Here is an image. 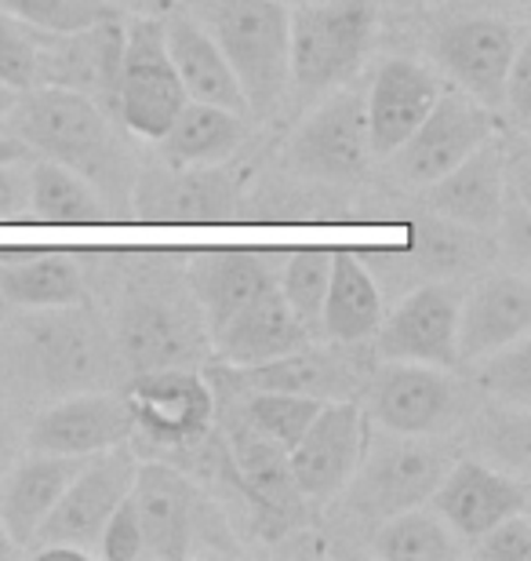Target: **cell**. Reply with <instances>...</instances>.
Listing matches in <instances>:
<instances>
[{"label": "cell", "instance_id": "obj_47", "mask_svg": "<svg viewBox=\"0 0 531 561\" xmlns=\"http://www.w3.org/2000/svg\"><path fill=\"white\" fill-rule=\"evenodd\" d=\"M15 99H19V92H11L8 84H0V121L8 117V110L15 106Z\"/></svg>", "mask_w": 531, "mask_h": 561}, {"label": "cell", "instance_id": "obj_38", "mask_svg": "<svg viewBox=\"0 0 531 561\" xmlns=\"http://www.w3.org/2000/svg\"><path fill=\"white\" fill-rule=\"evenodd\" d=\"M0 8L11 19L44 33H70L92 26V22H103L109 15H120L106 0H0Z\"/></svg>", "mask_w": 531, "mask_h": 561}, {"label": "cell", "instance_id": "obj_15", "mask_svg": "<svg viewBox=\"0 0 531 561\" xmlns=\"http://www.w3.org/2000/svg\"><path fill=\"white\" fill-rule=\"evenodd\" d=\"M379 362H415L434 368L459 365V291L440 280H426L404 291L376 329Z\"/></svg>", "mask_w": 531, "mask_h": 561}, {"label": "cell", "instance_id": "obj_28", "mask_svg": "<svg viewBox=\"0 0 531 561\" xmlns=\"http://www.w3.org/2000/svg\"><path fill=\"white\" fill-rule=\"evenodd\" d=\"M161 26H164L168 55H172V66L178 73V81H183L186 99L222 106V110H236V114L247 117L241 84H236L230 66H226L222 51L215 48L208 30L194 19V11H189L183 0H175V4L164 8Z\"/></svg>", "mask_w": 531, "mask_h": 561}, {"label": "cell", "instance_id": "obj_40", "mask_svg": "<svg viewBox=\"0 0 531 561\" xmlns=\"http://www.w3.org/2000/svg\"><path fill=\"white\" fill-rule=\"evenodd\" d=\"M466 551L481 561H528L531 558V522L528 514H510L488 533L477 536Z\"/></svg>", "mask_w": 531, "mask_h": 561}, {"label": "cell", "instance_id": "obj_2", "mask_svg": "<svg viewBox=\"0 0 531 561\" xmlns=\"http://www.w3.org/2000/svg\"><path fill=\"white\" fill-rule=\"evenodd\" d=\"M208 30L241 84L247 117L269 121L288 103V4L285 0H183Z\"/></svg>", "mask_w": 531, "mask_h": 561}, {"label": "cell", "instance_id": "obj_49", "mask_svg": "<svg viewBox=\"0 0 531 561\" xmlns=\"http://www.w3.org/2000/svg\"><path fill=\"white\" fill-rule=\"evenodd\" d=\"M510 4H513L517 11H528V0H510Z\"/></svg>", "mask_w": 531, "mask_h": 561}, {"label": "cell", "instance_id": "obj_7", "mask_svg": "<svg viewBox=\"0 0 531 561\" xmlns=\"http://www.w3.org/2000/svg\"><path fill=\"white\" fill-rule=\"evenodd\" d=\"M186 106L172 55L164 44L161 15L124 22V51L117 70V121L124 131L157 142Z\"/></svg>", "mask_w": 531, "mask_h": 561}, {"label": "cell", "instance_id": "obj_14", "mask_svg": "<svg viewBox=\"0 0 531 561\" xmlns=\"http://www.w3.org/2000/svg\"><path fill=\"white\" fill-rule=\"evenodd\" d=\"M368 416L357 401H324L318 416L302 431L296 448H288V470L299 496L310 503H327L346 489L365 456Z\"/></svg>", "mask_w": 531, "mask_h": 561}, {"label": "cell", "instance_id": "obj_23", "mask_svg": "<svg viewBox=\"0 0 531 561\" xmlns=\"http://www.w3.org/2000/svg\"><path fill=\"white\" fill-rule=\"evenodd\" d=\"M531 329V285L521 271L484 277L459 299V362H481L524 340Z\"/></svg>", "mask_w": 531, "mask_h": 561}, {"label": "cell", "instance_id": "obj_31", "mask_svg": "<svg viewBox=\"0 0 531 561\" xmlns=\"http://www.w3.org/2000/svg\"><path fill=\"white\" fill-rule=\"evenodd\" d=\"M0 296L19 307H73L84 302V271L59 249H0Z\"/></svg>", "mask_w": 531, "mask_h": 561}, {"label": "cell", "instance_id": "obj_26", "mask_svg": "<svg viewBox=\"0 0 531 561\" xmlns=\"http://www.w3.org/2000/svg\"><path fill=\"white\" fill-rule=\"evenodd\" d=\"M269 285H277V252L205 249L189 260V296L197 299L208 335Z\"/></svg>", "mask_w": 531, "mask_h": 561}, {"label": "cell", "instance_id": "obj_21", "mask_svg": "<svg viewBox=\"0 0 531 561\" xmlns=\"http://www.w3.org/2000/svg\"><path fill=\"white\" fill-rule=\"evenodd\" d=\"M506 201V142L492 136L466 161L423 186V208L429 216L451 219L459 227L495 230Z\"/></svg>", "mask_w": 531, "mask_h": 561}, {"label": "cell", "instance_id": "obj_3", "mask_svg": "<svg viewBox=\"0 0 531 561\" xmlns=\"http://www.w3.org/2000/svg\"><path fill=\"white\" fill-rule=\"evenodd\" d=\"M376 0H307L288 11V99L313 106L349 84L376 44Z\"/></svg>", "mask_w": 531, "mask_h": 561}, {"label": "cell", "instance_id": "obj_1", "mask_svg": "<svg viewBox=\"0 0 531 561\" xmlns=\"http://www.w3.org/2000/svg\"><path fill=\"white\" fill-rule=\"evenodd\" d=\"M4 131L30 153H41L44 161L81 175L106 201L113 219H131V190L139 168L120 125L92 99L48 84L30 88L8 110Z\"/></svg>", "mask_w": 531, "mask_h": 561}, {"label": "cell", "instance_id": "obj_27", "mask_svg": "<svg viewBox=\"0 0 531 561\" xmlns=\"http://www.w3.org/2000/svg\"><path fill=\"white\" fill-rule=\"evenodd\" d=\"M215 416H226L222 448H226V456H230V467L236 481H241V489L255 500L258 511L269 514V518H291V514L299 511L302 496H299L296 481H291L285 448L263 437L255 426H247L241 412H236V405H230V412H219V405H215Z\"/></svg>", "mask_w": 531, "mask_h": 561}, {"label": "cell", "instance_id": "obj_11", "mask_svg": "<svg viewBox=\"0 0 531 561\" xmlns=\"http://www.w3.org/2000/svg\"><path fill=\"white\" fill-rule=\"evenodd\" d=\"M135 467L139 463L128 453V445L88 456L70 478V485L62 489V496L55 500L48 518L41 522V529L33 533L30 551L33 547H77L88 558H95L99 533L117 511V503L131 492Z\"/></svg>", "mask_w": 531, "mask_h": 561}, {"label": "cell", "instance_id": "obj_48", "mask_svg": "<svg viewBox=\"0 0 531 561\" xmlns=\"http://www.w3.org/2000/svg\"><path fill=\"white\" fill-rule=\"evenodd\" d=\"M15 551H19V547L11 543V536H8V529H4V522H0V561H4V558H11V554H15Z\"/></svg>", "mask_w": 531, "mask_h": 561}, {"label": "cell", "instance_id": "obj_24", "mask_svg": "<svg viewBox=\"0 0 531 561\" xmlns=\"http://www.w3.org/2000/svg\"><path fill=\"white\" fill-rule=\"evenodd\" d=\"M142 529V554L161 561H183L194 540V489L183 470L168 463H139L128 492Z\"/></svg>", "mask_w": 531, "mask_h": 561}, {"label": "cell", "instance_id": "obj_9", "mask_svg": "<svg viewBox=\"0 0 531 561\" xmlns=\"http://www.w3.org/2000/svg\"><path fill=\"white\" fill-rule=\"evenodd\" d=\"M109 343L113 357L139 376L153 368H189L208 346V329H200L197 313L186 310L172 291L150 288L120 302Z\"/></svg>", "mask_w": 531, "mask_h": 561}, {"label": "cell", "instance_id": "obj_17", "mask_svg": "<svg viewBox=\"0 0 531 561\" xmlns=\"http://www.w3.org/2000/svg\"><path fill=\"white\" fill-rule=\"evenodd\" d=\"M459 398L448 368L415 362H382L368 379L365 416L393 434H437L455 416Z\"/></svg>", "mask_w": 531, "mask_h": 561}, {"label": "cell", "instance_id": "obj_44", "mask_svg": "<svg viewBox=\"0 0 531 561\" xmlns=\"http://www.w3.org/2000/svg\"><path fill=\"white\" fill-rule=\"evenodd\" d=\"M26 157H30V150L19 139L0 136V164H15V161H26Z\"/></svg>", "mask_w": 531, "mask_h": 561}, {"label": "cell", "instance_id": "obj_18", "mask_svg": "<svg viewBox=\"0 0 531 561\" xmlns=\"http://www.w3.org/2000/svg\"><path fill=\"white\" fill-rule=\"evenodd\" d=\"M524 33L506 19L477 15L459 19L437 33V62L455 77V84L473 103L499 110L506 70H510Z\"/></svg>", "mask_w": 531, "mask_h": 561}, {"label": "cell", "instance_id": "obj_42", "mask_svg": "<svg viewBox=\"0 0 531 561\" xmlns=\"http://www.w3.org/2000/svg\"><path fill=\"white\" fill-rule=\"evenodd\" d=\"M95 554L103 561H135V558H142V529H139V518H135V507H131L128 496H124L117 503V511L106 518L103 533H99Z\"/></svg>", "mask_w": 531, "mask_h": 561}, {"label": "cell", "instance_id": "obj_13", "mask_svg": "<svg viewBox=\"0 0 531 561\" xmlns=\"http://www.w3.org/2000/svg\"><path fill=\"white\" fill-rule=\"evenodd\" d=\"M37 33V55H41V84L66 88L117 121V70L124 51V15H109L103 22H92L84 30L70 33ZM120 125V121H117Z\"/></svg>", "mask_w": 531, "mask_h": 561}, {"label": "cell", "instance_id": "obj_36", "mask_svg": "<svg viewBox=\"0 0 531 561\" xmlns=\"http://www.w3.org/2000/svg\"><path fill=\"white\" fill-rule=\"evenodd\" d=\"M332 277V249H288L277 252V291L285 296L291 313L318 335L321 302Z\"/></svg>", "mask_w": 531, "mask_h": 561}, {"label": "cell", "instance_id": "obj_33", "mask_svg": "<svg viewBox=\"0 0 531 561\" xmlns=\"http://www.w3.org/2000/svg\"><path fill=\"white\" fill-rule=\"evenodd\" d=\"M244 139H247L244 114L186 99V106L178 110V117L168 125L164 136L157 139V146H161V164L194 168V164L233 161Z\"/></svg>", "mask_w": 531, "mask_h": 561}, {"label": "cell", "instance_id": "obj_39", "mask_svg": "<svg viewBox=\"0 0 531 561\" xmlns=\"http://www.w3.org/2000/svg\"><path fill=\"white\" fill-rule=\"evenodd\" d=\"M0 84H8L19 95L41 88L37 33L26 22L11 19L8 11H0Z\"/></svg>", "mask_w": 531, "mask_h": 561}, {"label": "cell", "instance_id": "obj_16", "mask_svg": "<svg viewBox=\"0 0 531 561\" xmlns=\"http://www.w3.org/2000/svg\"><path fill=\"white\" fill-rule=\"evenodd\" d=\"M495 136L492 110L473 103L470 95H437L423 125L390 153L393 175L404 186L423 190L434 179L451 172L459 161L477 150L481 142Z\"/></svg>", "mask_w": 531, "mask_h": 561}, {"label": "cell", "instance_id": "obj_20", "mask_svg": "<svg viewBox=\"0 0 531 561\" xmlns=\"http://www.w3.org/2000/svg\"><path fill=\"white\" fill-rule=\"evenodd\" d=\"M131 437V412L124 398L106 390H77L41 412L30 426V448L51 456H95Z\"/></svg>", "mask_w": 531, "mask_h": 561}, {"label": "cell", "instance_id": "obj_19", "mask_svg": "<svg viewBox=\"0 0 531 561\" xmlns=\"http://www.w3.org/2000/svg\"><path fill=\"white\" fill-rule=\"evenodd\" d=\"M426 503L459 536V543L470 547L492 525L528 511V489L517 474L462 459V463L445 470V478L437 481Z\"/></svg>", "mask_w": 531, "mask_h": 561}, {"label": "cell", "instance_id": "obj_35", "mask_svg": "<svg viewBox=\"0 0 531 561\" xmlns=\"http://www.w3.org/2000/svg\"><path fill=\"white\" fill-rule=\"evenodd\" d=\"M462 551L466 547L459 543V536L434 511L423 507H408L382 518L376 540H371V554L386 561H451Z\"/></svg>", "mask_w": 531, "mask_h": 561}, {"label": "cell", "instance_id": "obj_6", "mask_svg": "<svg viewBox=\"0 0 531 561\" xmlns=\"http://www.w3.org/2000/svg\"><path fill=\"white\" fill-rule=\"evenodd\" d=\"M445 453L426 445L423 437L386 431V437L376 442L368 431L365 456L338 496H346L349 511H357L360 518L382 522L397 511L423 507L437 481L445 478Z\"/></svg>", "mask_w": 531, "mask_h": 561}, {"label": "cell", "instance_id": "obj_22", "mask_svg": "<svg viewBox=\"0 0 531 561\" xmlns=\"http://www.w3.org/2000/svg\"><path fill=\"white\" fill-rule=\"evenodd\" d=\"M437 77L415 59H386L371 77L365 92V121L371 157H390L423 125L429 106L437 103Z\"/></svg>", "mask_w": 531, "mask_h": 561}, {"label": "cell", "instance_id": "obj_10", "mask_svg": "<svg viewBox=\"0 0 531 561\" xmlns=\"http://www.w3.org/2000/svg\"><path fill=\"white\" fill-rule=\"evenodd\" d=\"M408 241L397 249H357L360 263L368 266L382 296L393 288L412 291L415 285H426L434 277H459L488 263V241L481 238L484 230L459 227L440 216H419L408 222Z\"/></svg>", "mask_w": 531, "mask_h": 561}, {"label": "cell", "instance_id": "obj_43", "mask_svg": "<svg viewBox=\"0 0 531 561\" xmlns=\"http://www.w3.org/2000/svg\"><path fill=\"white\" fill-rule=\"evenodd\" d=\"M26 222V161L0 164V227Z\"/></svg>", "mask_w": 531, "mask_h": 561}, {"label": "cell", "instance_id": "obj_29", "mask_svg": "<svg viewBox=\"0 0 531 561\" xmlns=\"http://www.w3.org/2000/svg\"><path fill=\"white\" fill-rule=\"evenodd\" d=\"M222 368L244 390H285V394H302L318 401H343L360 379L357 368H349V362L338 351H321V346L310 343L258 365H244V368L222 365Z\"/></svg>", "mask_w": 531, "mask_h": 561}, {"label": "cell", "instance_id": "obj_32", "mask_svg": "<svg viewBox=\"0 0 531 561\" xmlns=\"http://www.w3.org/2000/svg\"><path fill=\"white\" fill-rule=\"evenodd\" d=\"M88 459V456H84ZM81 456H51V453H33L30 459L11 470L0 492V522L15 547H30L33 533L41 529V522L48 518L55 500L62 496V489L70 485V478L84 463Z\"/></svg>", "mask_w": 531, "mask_h": 561}, {"label": "cell", "instance_id": "obj_51", "mask_svg": "<svg viewBox=\"0 0 531 561\" xmlns=\"http://www.w3.org/2000/svg\"><path fill=\"white\" fill-rule=\"evenodd\" d=\"M168 4H175V0H164V8H168Z\"/></svg>", "mask_w": 531, "mask_h": 561}, {"label": "cell", "instance_id": "obj_37", "mask_svg": "<svg viewBox=\"0 0 531 561\" xmlns=\"http://www.w3.org/2000/svg\"><path fill=\"white\" fill-rule=\"evenodd\" d=\"M477 383L484 394H492L503 409H528L531 405V343L528 335L503 351L481 357Z\"/></svg>", "mask_w": 531, "mask_h": 561}, {"label": "cell", "instance_id": "obj_45", "mask_svg": "<svg viewBox=\"0 0 531 561\" xmlns=\"http://www.w3.org/2000/svg\"><path fill=\"white\" fill-rule=\"evenodd\" d=\"M8 459H11V431L4 426V420H0V474L8 470Z\"/></svg>", "mask_w": 531, "mask_h": 561}, {"label": "cell", "instance_id": "obj_46", "mask_svg": "<svg viewBox=\"0 0 531 561\" xmlns=\"http://www.w3.org/2000/svg\"><path fill=\"white\" fill-rule=\"evenodd\" d=\"M106 4L117 11H142V8H150L153 0H106Z\"/></svg>", "mask_w": 531, "mask_h": 561}, {"label": "cell", "instance_id": "obj_12", "mask_svg": "<svg viewBox=\"0 0 531 561\" xmlns=\"http://www.w3.org/2000/svg\"><path fill=\"white\" fill-rule=\"evenodd\" d=\"M244 175L222 164H194V168H153L135 175L131 190V219L142 222H233L241 219Z\"/></svg>", "mask_w": 531, "mask_h": 561}, {"label": "cell", "instance_id": "obj_41", "mask_svg": "<svg viewBox=\"0 0 531 561\" xmlns=\"http://www.w3.org/2000/svg\"><path fill=\"white\" fill-rule=\"evenodd\" d=\"M499 110L506 114V125L513 128V136L528 139V131H531V44L528 41H521L510 70H506Z\"/></svg>", "mask_w": 531, "mask_h": 561}, {"label": "cell", "instance_id": "obj_34", "mask_svg": "<svg viewBox=\"0 0 531 561\" xmlns=\"http://www.w3.org/2000/svg\"><path fill=\"white\" fill-rule=\"evenodd\" d=\"M26 219L44 227H99L113 222L106 201L73 175L70 168L55 161L26 164Z\"/></svg>", "mask_w": 531, "mask_h": 561}, {"label": "cell", "instance_id": "obj_25", "mask_svg": "<svg viewBox=\"0 0 531 561\" xmlns=\"http://www.w3.org/2000/svg\"><path fill=\"white\" fill-rule=\"evenodd\" d=\"M302 343H310V329L291 313L277 285H269L255 299H247L230 321L208 335V351L215 362L233 368L269 362V357L299 351Z\"/></svg>", "mask_w": 531, "mask_h": 561}, {"label": "cell", "instance_id": "obj_30", "mask_svg": "<svg viewBox=\"0 0 531 561\" xmlns=\"http://www.w3.org/2000/svg\"><path fill=\"white\" fill-rule=\"evenodd\" d=\"M386 313V296L376 285V277L357 252L332 249V277H327V291L321 302L318 335L327 343L354 346L376 335Z\"/></svg>", "mask_w": 531, "mask_h": 561}, {"label": "cell", "instance_id": "obj_50", "mask_svg": "<svg viewBox=\"0 0 531 561\" xmlns=\"http://www.w3.org/2000/svg\"><path fill=\"white\" fill-rule=\"evenodd\" d=\"M285 4L291 8V4H307V0H285Z\"/></svg>", "mask_w": 531, "mask_h": 561}, {"label": "cell", "instance_id": "obj_4", "mask_svg": "<svg viewBox=\"0 0 531 561\" xmlns=\"http://www.w3.org/2000/svg\"><path fill=\"white\" fill-rule=\"evenodd\" d=\"M19 346L22 362L51 394L95 390L109 379L113 343L84 302L33 310L19 321Z\"/></svg>", "mask_w": 531, "mask_h": 561}, {"label": "cell", "instance_id": "obj_5", "mask_svg": "<svg viewBox=\"0 0 531 561\" xmlns=\"http://www.w3.org/2000/svg\"><path fill=\"white\" fill-rule=\"evenodd\" d=\"M285 172L310 186H349L368 172L371 142L365 121V92L343 84L313 103L307 121L280 150Z\"/></svg>", "mask_w": 531, "mask_h": 561}, {"label": "cell", "instance_id": "obj_8", "mask_svg": "<svg viewBox=\"0 0 531 561\" xmlns=\"http://www.w3.org/2000/svg\"><path fill=\"white\" fill-rule=\"evenodd\" d=\"M124 405L131 412V437L157 448H200L215 431V394L205 376L194 368H153L131 376L124 390Z\"/></svg>", "mask_w": 531, "mask_h": 561}]
</instances>
